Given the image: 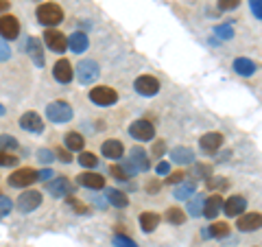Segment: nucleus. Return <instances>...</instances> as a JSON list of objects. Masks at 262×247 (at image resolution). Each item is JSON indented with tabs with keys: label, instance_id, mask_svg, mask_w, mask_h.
<instances>
[{
	"label": "nucleus",
	"instance_id": "30",
	"mask_svg": "<svg viewBox=\"0 0 262 247\" xmlns=\"http://www.w3.org/2000/svg\"><path fill=\"white\" fill-rule=\"evenodd\" d=\"M164 217H166V221H168V223H173V225H182L186 221V215H184L182 208H168Z\"/></svg>",
	"mask_w": 262,
	"mask_h": 247
},
{
	"label": "nucleus",
	"instance_id": "9",
	"mask_svg": "<svg viewBox=\"0 0 262 247\" xmlns=\"http://www.w3.org/2000/svg\"><path fill=\"white\" fill-rule=\"evenodd\" d=\"M129 136L140 140V142H146V140H153L155 127H153V122H149V120H136V122H131L129 125Z\"/></svg>",
	"mask_w": 262,
	"mask_h": 247
},
{
	"label": "nucleus",
	"instance_id": "4",
	"mask_svg": "<svg viewBox=\"0 0 262 247\" xmlns=\"http://www.w3.org/2000/svg\"><path fill=\"white\" fill-rule=\"evenodd\" d=\"M98 75H101V68H98L96 61H92V59L79 61V66H77V79H79L81 86H92L94 81L98 79Z\"/></svg>",
	"mask_w": 262,
	"mask_h": 247
},
{
	"label": "nucleus",
	"instance_id": "16",
	"mask_svg": "<svg viewBox=\"0 0 262 247\" xmlns=\"http://www.w3.org/2000/svg\"><path fill=\"white\" fill-rule=\"evenodd\" d=\"M247 208V199L243 195H232L227 201H223V210L227 217H241Z\"/></svg>",
	"mask_w": 262,
	"mask_h": 247
},
{
	"label": "nucleus",
	"instance_id": "22",
	"mask_svg": "<svg viewBox=\"0 0 262 247\" xmlns=\"http://www.w3.org/2000/svg\"><path fill=\"white\" fill-rule=\"evenodd\" d=\"M48 193H51L53 197H68L70 195V191H72V186H70V182L66 177H57V179H53V182H48Z\"/></svg>",
	"mask_w": 262,
	"mask_h": 247
},
{
	"label": "nucleus",
	"instance_id": "28",
	"mask_svg": "<svg viewBox=\"0 0 262 247\" xmlns=\"http://www.w3.org/2000/svg\"><path fill=\"white\" fill-rule=\"evenodd\" d=\"M227 234H229V225L223 223V221L212 223L210 228H206V232H203V236H206V238H225Z\"/></svg>",
	"mask_w": 262,
	"mask_h": 247
},
{
	"label": "nucleus",
	"instance_id": "25",
	"mask_svg": "<svg viewBox=\"0 0 262 247\" xmlns=\"http://www.w3.org/2000/svg\"><path fill=\"white\" fill-rule=\"evenodd\" d=\"M160 225V215L158 212H142L140 215V228L144 230V232H153V230H158Z\"/></svg>",
	"mask_w": 262,
	"mask_h": 247
},
{
	"label": "nucleus",
	"instance_id": "20",
	"mask_svg": "<svg viewBox=\"0 0 262 247\" xmlns=\"http://www.w3.org/2000/svg\"><path fill=\"white\" fill-rule=\"evenodd\" d=\"M101 153L105 155V158H110V160H118V158H122V153H125V147H122L120 140L110 138V140H105V142L101 145Z\"/></svg>",
	"mask_w": 262,
	"mask_h": 247
},
{
	"label": "nucleus",
	"instance_id": "8",
	"mask_svg": "<svg viewBox=\"0 0 262 247\" xmlns=\"http://www.w3.org/2000/svg\"><path fill=\"white\" fill-rule=\"evenodd\" d=\"M44 44L51 48L53 53L61 55L66 48H68V37H66L61 31H57V29H48V31H44Z\"/></svg>",
	"mask_w": 262,
	"mask_h": 247
},
{
	"label": "nucleus",
	"instance_id": "11",
	"mask_svg": "<svg viewBox=\"0 0 262 247\" xmlns=\"http://www.w3.org/2000/svg\"><path fill=\"white\" fill-rule=\"evenodd\" d=\"M27 55L31 57V61L35 64L37 68H44L46 55H44V42L39 37H29V42H27Z\"/></svg>",
	"mask_w": 262,
	"mask_h": 247
},
{
	"label": "nucleus",
	"instance_id": "48",
	"mask_svg": "<svg viewBox=\"0 0 262 247\" xmlns=\"http://www.w3.org/2000/svg\"><path fill=\"white\" fill-rule=\"evenodd\" d=\"M155 171H158V175H168V173H170L168 162H160V164H158V169H155Z\"/></svg>",
	"mask_w": 262,
	"mask_h": 247
},
{
	"label": "nucleus",
	"instance_id": "38",
	"mask_svg": "<svg viewBox=\"0 0 262 247\" xmlns=\"http://www.w3.org/2000/svg\"><path fill=\"white\" fill-rule=\"evenodd\" d=\"M37 160L42 162V164H51L55 160V151H51V149H39L37 151Z\"/></svg>",
	"mask_w": 262,
	"mask_h": 247
},
{
	"label": "nucleus",
	"instance_id": "29",
	"mask_svg": "<svg viewBox=\"0 0 262 247\" xmlns=\"http://www.w3.org/2000/svg\"><path fill=\"white\" fill-rule=\"evenodd\" d=\"M194 188H196L194 182H182L175 188V197L177 199H190V197L194 195Z\"/></svg>",
	"mask_w": 262,
	"mask_h": 247
},
{
	"label": "nucleus",
	"instance_id": "37",
	"mask_svg": "<svg viewBox=\"0 0 262 247\" xmlns=\"http://www.w3.org/2000/svg\"><path fill=\"white\" fill-rule=\"evenodd\" d=\"M214 33H216L219 37H223V39H232V37H234V31H232V27H229V24H221V27L214 29Z\"/></svg>",
	"mask_w": 262,
	"mask_h": 247
},
{
	"label": "nucleus",
	"instance_id": "27",
	"mask_svg": "<svg viewBox=\"0 0 262 247\" xmlns=\"http://www.w3.org/2000/svg\"><path fill=\"white\" fill-rule=\"evenodd\" d=\"M107 201L114 205V208H127L129 197L122 191H116V188H107Z\"/></svg>",
	"mask_w": 262,
	"mask_h": 247
},
{
	"label": "nucleus",
	"instance_id": "6",
	"mask_svg": "<svg viewBox=\"0 0 262 247\" xmlns=\"http://www.w3.org/2000/svg\"><path fill=\"white\" fill-rule=\"evenodd\" d=\"M18 210L22 212V215H29V212L37 210L39 205H42V193L37 191H24L20 197H18Z\"/></svg>",
	"mask_w": 262,
	"mask_h": 247
},
{
	"label": "nucleus",
	"instance_id": "43",
	"mask_svg": "<svg viewBox=\"0 0 262 247\" xmlns=\"http://www.w3.org/2000/svg\"><path fill=\"white\" fill-rule=\"evenodd\" d=\"M249 7H251V13L258 20H262V0H249Z\"/></svg>",
	"mask_w": 262,
	"mask_h": 247
},
{
	"label": "nucleus",
	"instance_id": "33",
	"mask_svg": "<svg viewBox=\"0 0 262 247\" xmlns=\"http://www.w3.org/2000/svg\"><path fill=\"white\" fill-rule=\"evenodd\" d=\"M18 138H13V136H9V134H3L0 136V151H5V149H18Z\"/></svg>",
	"mask_w": 262,
	"mask_h": 247
},
{
	"label": "nucleus",
	"instance_id": "19",
	"mask_svg": "<svg viewBox=\"0 0 262 247\" xmlns=\"http://www.w3.org/2000/svg\"><path fill=\"white\" fill-rule=\"evenodd\" d=\"M221 210H223V197H221V193L210 195L208 199H206V203H203V217L216 219Z\"/></svg>",
	"mask_w": 262,
	"mask_h": 247
},
{
	"label": "nucleus",
	"instance_id": "34",
	"mask_svg": "<svg viewBox=\"0 0 262 247\" xmlns=\"http://www.w3.org/2000/svg\"><path fill=\"white\" fill-rule=\"evenodd\" d=\"M114 247H138L134 238H129L125 234H114Z\"/></svg>",
	"mask_w": 262,
	"mask_h": 247
},
{
	"label": "nucleus",
	"instance_id": "32",
	"mask_svg": "<svg viewBox=\"0 0 262 247\" xmlns=\"http://www.w3.org/2000/svg\"><path fill=\"white\" fill-rule=\"evenodd\" d=\"M203 203H206V199H203L201 195H196L194 199H192L190 203H188V212H190L192 217H199L201 212H203Z\"/></svg>",
	"mask_w": 262,
	"mask_h": 247
},
{
	"label": "nucleus",
	"instance_id": "49",
	"mask_svg": "<svg viewBox=\"0 0 262 247\" xmlns=\"http://www.w3.org/2000/svg\"><path fill=\"white\" fill-rule=\"evenodd\" d=\"M208 186L210 188H227V182H223V179H219V182H216V179H208Z\"/></svg>",
	"mask_w": 262,
	"mask_h": 247
},
{
	"label": "nucleus",
	"instance_id": "47",
	"mask_svg": "<svg viewBox=\"0 0 262 247\" xmlns=\"http://www.w3.org/2000/svg\"><path fill=\"white\" fill-rule=\"evenodd\" d=\"M51 177H55V173L51 169H44V171H39L37 173V179H42V182H48Z\"/></svg>",
	"mask_w": 262,
	"mask_h": 247
},
{
	"label": "nucleus",
	"instance_id": "21",
	"mask_svg": "<svg viewBox=\"0 0 262 247\" xmlns=\"http://www.w3.org/2000/svg\"><path fill=\"white\" fill-rule=\"evenodd\" d=\"M88 46H90V39H88L85 33L77 31V33H72V35L68 37V48H70L72 53L81 55V53H85V51H88Z\"/></svg>",
	"mask_w": 262,
	"mask_h": 247
},
{
	"label": "nucleus",
	"instance_id": "52",
	"mask_svg": "<svg viewBox=\"0 0 262 247\" xmlns=\"http://www.w3.org/2000/svg\"><path fill=\"white\" fill-rule=\"evenodd\" d=\"M5 112H7V110H5V105L0 103V116H5Z\"/></svg>",
	"mask_w": 262,
	"mask_h": 247
},
{
	"label": "nucleus",
	"instance_id": "3",
	"mask_svg": "<svg viewBox=\"0 0 262 247\" xmlns=\"http://www.w3.org/2000/svg\"><path fill=\"white\" fill-rule=\"evenodd\" d=\"M90 101L94 105H101V108H110L118 101V92L110 86H94L90 90Z\"/></svg>",
	"mask_w": 262,
	"mask_h": 247
},
{
	"label": "nucleus",
	"instance_id": "36",
	"mask_svg": "<svg viewBox=\"0 0 262 247\" xmlns=\"http://www.w3.org/2000/svg\"><path fill=\"white\" fill-rule=\"evenodd\" d=\"M18 164V158L7 151H0V167H15Z\"/></svg>",
	"mask_w": 262,
	"mask_h": 247
},
{
	"label": "nucleus",
	"instance_id": "39",
	"mask_svg": "<svg viewBox=\"0 0 262 247\" xmlns=\"http://www.w3.org/2000/svg\"><path fill=\"white\" fill-rule=\"evenodd\" d=\"M192 173H194V175L206 177V179H210V177H212V169H210V167H206V164H196V167L192 169Z\"/></svg>",
	"mask_w": 262,
	"mask_h": 247
},
{
	"label": "nucleus",
	"instance_id": "42",
	"mask_svg": "<svg viewBox=\"0 0 262 247\" xmlns=\"http://www.w3.org/2000/svg\"><path fill=\"white\" fill-rule=\"evenodd\" d=\"M110 173H112V175H114V177H116V179H120V182H125V179L129 177L125 169H122V167H114V164H112V167H110Z\"/></svg>",
	"mask_w": 262,
	"mask_h": 247
},
{
	"label": "nucleus",
	"instance_id": "51",
	"mask_svg": "<svg viewBox=\"0 0 262 247\" xmlns=\"http://www.w3.org/2000/svg\"><path fill=\"white\" fill-rule=\"evenodd\" d=\"M9 5H11L9 0H0V13H5L7 9H9Z\"/></svg>",
	"mask_w": 262,
	"mask_h": 247
},
{
	"label": "nucleus",
	"instance_id": "40",
	"mask_svg": "<svg viewBox=\"0 0 262 247\" xmlns=\"http://www.w3.org/2000/svg\"><path fill=\"white\" fill-rule=\"evenodd\" d=\"M238 5H241V0H219V9H223V11H232Z\"/></svg>",
	"mask_w": 262,
	"mask_h": 247
},
{
	"label": "nucleus",
	"instance_id": "10",
	"mask_svg": "<svg viewBox=\"0 0 262 247\" xmlns=\"http://www.w3.org/2000/svg\"><path fill=\"white\" fill-rule=\"evenodd\" d=\"M134 88H136V92L140 96H155L160 92V81L155 77H151V75H142V77L136 79Z\"/></svg>",
	"mask_w": 262,
	"mask_h": 247
},
{
	"label": "nucleus",
	"instance_id": "5",
	"mask_svg": "<svg viewBox=\"0 0 262 247\" xmlns=\"http://www.w3.org/2000/svg\"><path fill=\"white\" fill-rule=\"evenodd\" d=\"M35 182H37V171L29 169V167L13 171L9 175V186H13V188H29L31 184H35Z\"/></svg>",
	"mask_w": 262,
	"mask_h": 247
},
{
	"label": "nucleus",
	"instance_id": "14",
	"mask_svg": "<svg viewBox=\"0 0 262 247\" xmlns=\"http://www.w3.org/2000/svg\"><path fill=\"white\" fill-rule=\"evenodd\" d=\"M223 134H219V131H210V134H203L201 140H199V147L203 153H216L221 147H223Z\"/></svg>",
	"mask_w": 262,
	"mask_h": 247
},
{
	"label": "nucleus",
	"instance_id": "15",
	"mask_svg": "<svg viewBox=\"0 0 262 247\" xmlns=\"http://www.w3.org/2000/svg\"><path fill=\"white\" fill-rule=\"evenodd\" d=\"M238 230L241 232H256V230L262 228V215L260 212H245V215L238 217Z\"/></svg>",
	"mask_w": 262,
	"mask_h": 247
},
{
	"label": "nucleus",
	"instance_id": "46",
	"mask_svg": "<svg viewBox=\"0 0 262 247\" xmlns=\"http://www.w3.org/2000/svg\"><path fill=\"white\" fill-rule=\"evenodd\" d=\"M184 173H173V175H170V177H166V182L168 184H182L184 182Z\"/></svg>",
	"mask_w": 262,
	"mask_h": 247
},
{
	"label": "nucleus",
	"instance_id": "17",
	"mask_svg": "<svg viewBox=\"0 0 262 247\" xmlns=\"http://www.w3.org/2000/svg\"><path fill=\"white\" fill-rule=\"evenodd\" d=\"M77 184L85 186V188H92V191H98V188H105V177L98 175V173L85 171V173H81V175H77Z\"/></svg>",
	"mask_w": 262,
	"mask_h": 247
},
{
	"label": "nucleus",
	"instance_id": "44",
	"mask_svg": "<svg viewBox=\"0 0 262 247\" xmlns=\"http://www.w3.org/2000/svg\"><path fill=\"white\" fill-rule=\"evenodd\" d=\"M68 203L72 205V208H75L77 212H79V215H85V212H88V208H85V203H81V201H77L75 199V197H70L68 195Z\"/></svg>",
	"mask_w": 262,
	"mask_h": 247
},
{
	"label": "nucleus",
	"instance_id": "24",
	"mask_svg": "<svg viewBox=\"0 0 262 247\" xmlns=\"http://www.w3.org/2000/svg\"><path fill=\"white\" fill-rule=\"evenodd\" d=\"M234 70L238 72L241 77H251L253 72H256V64L247 57H238V59H234Z\"/></svg>",
	"mask_w": 262,
	"mask_h": 247
},
{
	"label": "nucleus",
	"instance_id": "35",
	"mask_svg": "<svg viewBox=\"0 0 262 247\" xmlns=\"http://www.w3.org/2000/svg\"><path fill=\"white\" fill-rule=\"evenodd\" d=\"M11 208H13V203H11V199H9V197L0 195V219L9 215V212H11Z\"/></svg>",
	"mask_w": 262,
	"mask_h": 247
},
{
	"label": "nucleus",
	"instance_id": "18",
	"mask_svg": "<svg viewBox=\"0 0 262 247\" xmlns=\"http://www.w3.org/2000/svg\"><path fill=\"white\" fill-rule=\"evenodd\" d=\"M129 162L134 164V169L138 173H142V171H149L151 169V162H149V155H146V151L142 149V147H134L129 153Z\"/></svg>",
	"mask_w": 262,
	"mask_h": 247
},
{
	"label": "nucleus",
	"instance_id": "45",
	"mask_svg": "<svg viewBox=\"0 0 262 247\" xmlns=\"http://www.w3.org/2000/svg\"><path fill=\"white\" fill-rule=\"evenodd\" d=\"M55 155H57V158H59L61 162H66V164L72 162V155H70V151H68V149H61V147L55 151Z\"/></svg>",
	"mask_w": 262,
	"mask_h": 247
},
{
	"label": "nucleus",
	"instance_id": "2",
	"mask_svg": "<svg viewBox=\"0 0 262 247\" xmlns=\"http://www.w3.org/2000/svg\"><path fill=\"white\" fill-rule=\"evenodd\" d=\"M46 118L51 120V122H57V125L72 120V108H70V103H66V101H53V103H48Z\"/></svg>",
	"mask_w": 262,
	"mask_h": 247
},
{
	"label": "nucleus",
	"instance_id": "26",
	"mask_svg": "<svg viewBox=\"0 0 262 247\" xmlns=\"http://www.w3.org/2000/svg\"><path fill=\"white\" fill-rule=\"evenodd\" d=\"M170 158L177 164H192L194 153H192V149H188V147H175V149L170 151Z\"/></svg>",
	"mask_w": 262,
	"mask_h": 247
},
{
	"label": "nucleus",
	"instance_id": "50",
	"mask_svg": "<svg viewBox=\"0 0 262 247\" xmlns=\"http://www.w3.org/2000/svg\"><path fill=\"white\" fill-rule=\"evenodd\" d=\"M153 153H155V155H162V153H164V142L155 145V147H153Z\"/></svg>",
	"mask_w": 262,
	"mask_h": 247
},
{
	"label": "nucleus",
	"instance_id": "12",
	"mask_svg": "<svg viewBox=\"0 0 262 247\" xmlns=\"http://www.w3.org/2000/svg\"><path fill=\"white\" fill-rule=\"evenodd\" d=\"M20 127L24 131H31V134H42L44 131V120L37 112H27L20 116Z\"/></svg>",
	"mask_w": 262,
	"mask_h": 247
},
{
	"label": "nucleus",
	"instance_id": "41",
	"mask_svg": "<svg viewBox=\"0 0 262 247\" xmlns=\"http://www.w3.org/2000/svg\"><path fill=\"white\" fill-rule=\"evenodd\" d=\"M9 57H11V48L3 37H0V61H7Z\"/></svg>",
	"mask_w": 262,
	"mask_h": 247
},
{
	"label": "nucleus",
	"instance_id": "1",
	"mask_svg": "<svg viewBox=\"0 0 262 247\" xmlns=\"http://www.w3.org/2000/svg\"><path fill=\"white\" fill-rule=\"evenodd\" d=\"M35 15H37L39 24H44V27H48V29L61 24V20H63V11L57 3H42L35 9Z\"/></svg>",
	"mask_w": 262,
	"mask_h": 247
},
{
	"label": "nucleus",
	"instance_id": "13",
	"mask_svg": "<svg viewBox=\"0 0 262 247\" xmlns=\"http://www.w3.org/2000/svg\"><path fill=\"white\" fill-rule=\"evenodd\" d=\"M53 79L57 81V84H70L72 79H75V72H72V66L68 59H59V61H55L53 66Z\"/></svg>",
	"mask_w": 262,
	"mask_h": 247
},
{
	"label": "nucleus",
	"instance_id": "7",
	"mask_svg": "<svg viewBox=\"0 0 262 247\" xmlns=\"http://www.w3.org/2000/svg\"><path fill=\"white\" fill-rule=\"evenodd\" d=\"M20 35V22L15 15H0V37L5 42H11Z\"/></svg>",
	"mask_w": 262,
	"mask_h": 247
},
{
	"label": "nucleus",
	"instance_id": "31",
	"mask_svg": "<svg viewBox=\"0 0 262 247\" xmlns=\"http://www.w3.org/2000/svg\"><path fill=\"white\" fill-rule=\"evenodd\" d=\"M79 164H81V167H85V169H96L98 160H96V155H94V153L81 151V153H79Z\"/></svg>",
	"mask_w": 262,
	"mask_h": 247
},
{
	"label": "nucleus",
	"instance_id": "23",
	"mask_svg": "<svg viewBox=\"0 0 262 247\" xmlns=\"http://www.w3.org/2000/svg\"><path fill=\"white\" fill-rule=\"evenodd\" d=\"M63 142H66V149L68 151H83V147H85V140L81 134H77V131H68L63 138Z\"/></svg>",
	"mask_w": 262,
	"mask_h": 247
}]
</instances>
